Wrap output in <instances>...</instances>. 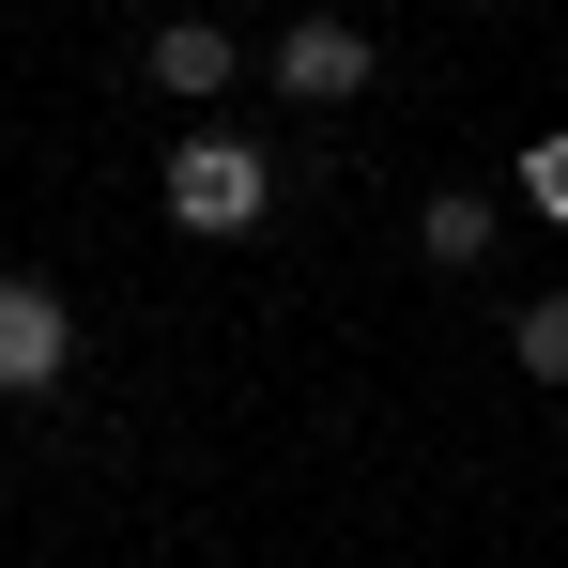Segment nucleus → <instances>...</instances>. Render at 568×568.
<instances>
[{"label":"nucleus","mask_w":568,"mask_h":568,"mask_svg":"<svg viewBox=\"0 0 568 568\" xmlns=\"http://www.w3.org/2000/svg\"><path fill=\"white\" fill-rule=\"evenodd\" d=\"M262 200H277V170H262L231 123H200L185 154H170V215H185V231H262Z\"/></svg>","instance_id":"obj_1"},{"label":"nucleus","mask_w":568,"mask_h":568,"mask_svg":"<svg viewBox=\"0 0 568 568\" xmlns=\"http://www.w3.org/2000/svg\"><path fill=\"white\" fill-rule=\"evenodd\" d=\"M78 369V307L47 277H0V399H31V384H62Z\"/></svg>","instance_id":"obj_2"},{"label":"nucleus","mask_w":568,"mask_h":568,"mask_svg":"<svg viewBox=\"0 0 568 568\" xmlns=\"http://www.w3.org/2000/svg\"><path fill=\"white\" fill-rule=\"evenodd\" d=\"M277 93L354 108V93H369V31H354V16H292V31H277Z\"/></svg>","instance_id":"obj_3"},{"label":"nucleus","mask_w":568,"mask_h":568,"mask_svg":"<svg viewBox=\"0 0 568 568\" xmlns=\"http://www.w3.org/2000/svg\"><path fill=\"white\" fill-rule=\"evenodd\" d=\"M231 78H246V47H231L215 16H170V31H154V93H185V108H215V93H231Z\"/></svg>","instance_id":"obj_4"},{"label":"nucleus","mask_w":568,"mask_h":568,"mask_svg":"<svg viewBox=\"0 0 568 568\" xmlns=\"http://www.w3.org/2000/svg\"><path fill=\"white\" fill-rule=\"evenodd\" d=\"M415 246H430V262H446V277H462V262H491V200H430V215H415Z\"/></svg>","instance_id":"obj_5"},{"label":"nucleus","mask_w":568,"mask_h":568,"mask_svg":"<svg viewBox=\"0 0 568 568\" xmlns=\"http://www.w3.org/2000/svg\"><path fill=\"white\" fill-rule=\"evenodd\" d=\"M523 369L568 384V292H538V307H523Z\"/></svg>","instance_id":"obj_6"},{"label":"nucleus","mask_w":568,"mask_h":568,"mask_svg":"<svg viewBox=\"0 0 568 568\" xmlns=\"http://www.w3.org/2000/svg\"><path fill=\"white\" fill-rule=\"evenodd\" d=\"M523 200H538V215H554V231H568V123H554V139H538V154H523Z\"/></svg>","instance_id":"obj_7"}]
</instances>
